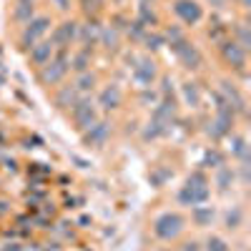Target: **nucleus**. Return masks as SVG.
Listing matches in <instances>:
<instances>
[{
	"instance_id": "39448f33",
	"label": "nucleus",
	"mask_w": 251,
	"mask_h": 251,
	"mask_svg": "<svg viewBox=\"0 0 251 251\" xmlns=\"http://www.w3.org/2000/svg\"><path fill=\"white\" fill-rule=\"evenodd\" d=\"M73 121H75V126L80 131H88L91 126L98 121V113L91 106V100H75L73 103Z\"/></svg>"
},
{
	"instance_id": "72a5a7b5",
	"label": "nucleus",
	"mask_w": 251,
	"mask_h": 251,
	"mask_svg": "<svg viewBox=\"0 0 251 251\" xmlns=\"http://www.w3.org/2000/svg\"><path fill=\"white\" fill-rule=\"evenodd\" d=\"M183 251H199V244H194V241H191V244H186Z\"/></svg>"
},
{
	"instance_id": "412c9836",
	"label": "nucleus",
	"mask_w": 251,
	"mask_h": 251,
	"mask_svg": "<svg viewBox=\"0 0 251 251\" xmlns=\"http://www.w3.org/2000/svg\"><path fill=\"white\" fill-rule=\"evenodd\" d=\"M73 103H75V88H66V91L58 93V106L60 108H68Z\"/></svg>"
},
{
	"instance_id": "f257e3e1",
	"label": "nucleus",
	"mask_w": 251,
	"mask_h": 251,
	"mask_svg": "<svg viewBox=\"0 0 251 251\" xmlns=\"http://www.w3.org/2000/svg\"><path fill=\"white\" fill-rule=\"evenodd\" d=\"M208 181H206V176L203 174H191L188 176V181H186V186L178 191V201L183 203V206H201V203H206L208 201Z\"/></svg>"
},
{
	"instance_id": "4468645a",
	"label": "nucleus",
	"mask_w": 251,
	"mask_h": 251,
	"mask_svg": "<svg viewBox=\"0 0 251 251\" xmlns=\"http://www.w3.org/2000/svg\"><path fill=\"white\" fill-rule=\"evenodd\" d=\"M221 91L226 93V100H228V106H231V108H236V111H244V98L239 96V91L231 86V83H221Z\"/></svg>"
},
{
	"instance_id": "6ab92c4d",
	"label": "nucleus",
	"mask_w": 251,
	"mask_h": 251,
	"mask_svg": "<svg viewBox=\"0 0 251 251\" xmlns=\"http://www.w3.org/2000/svg\"><path fill=\"white\" fill-rule=\"evenodd\" d=\"M194 219H196V224H199V226L211 224L214 211H211V208H203V206H194Z\"/></svg>"
},
{
	"instance_id": "bb28decb",
	"label": "nucleus",
	"mask_w": 251,
	"mask_h": 251,
	"mask_svg": "<svg viewBox=\"0 0 251 251\" xmlns=\"http://www.w3.org/2000/svg\"><path fill=\"white\" fill-rule=\"evenodd\" d=\"M239 224H241V208H234V214L226 216V226L228 228H239Z\"/></svg>"
},
{
	"instance_id": "cd10ccee",
	"label": "nucleus",
	"mask_w": 251,
	"mask_h": 251,
	"mask_svg": "<svg viewBox=\"0 0 251 251\" xmlns=\"http://www.w3.org/2000/svg\"><path fill=\"white\" fill-rule=\"evenodd\" d=\"M228 183H231V171H228V169H221V171H219V186H221V191H226Z\"/></svg>"
},
{
	"instance_id": "7c9ffc66",
	"label": "nucleus",
	"mask_w": 251,
	"mask_h": 251,
	"mask_svg": "<svg viewBox=\"0 0 251 251\" xmlns=\"http://www.w3.org/2000/svg\"><path fill=\"white\" fill-rule=\"evenodd\" d=\"M234 153L236 156H246V143H244V138H234Z\"/></svg>"
},
{
	"instance_id": "a878e982",
	"label": "nucleus",
	"mask_w": 251,
	"mask_h": 251,
	"mask_svg": "<svg viewBox=\"0 0 251 251\" xmlns=\"http://www.w3.org/2000/svg\"><path fill=\"white\" fill-rule=\"evenodd\" d=\"M100 40L106 43V48H116L118 35H116V30H103V33H100Z\"/></svg>"
},
{
	"instance_id": "f03ea898",
	"label": "nucleus",
	"mask_w": 251,
	"mask_h": 251,
	"mask_svg": "<svg viewBox=\"0 0 251 251\" xmlns=\"http://www.w3.org/2000/svg\"><path fill=\"white\" fill-rule=\"evenodd\" d=\"M153 231H156L158 239L171 241V239H176V236L183 231V219H181L178 214H174V211H166V214H161V216L153 221Z\"/></svg>"
},
{
	"instance_id": "9b49d317",
	"label": "nucleus",
	"mask_w": 251,
	"mask_h": 251,
	"mask_svg": "<svg viewBox=\"0 0 251 251\" xmlns=\"http://www.w3.org/2000/svg\"><path fill=\"white\" fill-rule=\"evenodd\" d=\"M121 100H123L121 88H118V86H106V88L100 91V96H98V106H100L103 111H113V108L121 106Z\"/></svg>"
},
{
	"instance_id": "473e14b6",
	"label": "nucleus",
	"mask_w": 251,
	"mask_h": 251,
	"mask_svg": "<svg viewBox=\"0 0 251 251\" xmlns=\"http://www.w3.org/2000/svg\"><path fill=\"white\" fill-rule=\"evenodd\" d=\"M53 3H55L58 10H68L71 8V0H53Z\"/></svg>"
},
{
	"instance_id": "f3484780",
	"label": "nucleus",
	"mask_w": 251,
	"mask_h": 251,
	"mask_svg": "<svg viewBox=\"0 0 251 251\" xmlns=\"http://www.w3.org/2000/svg\"><path fill=\"white\" fill-rule=\"evenodd\" d=\"M93 86H96V75H93V73H83V75L78 78V83H75V91L88 93V91H93Z\"/></svg>"
},
{
	"instance_id": "423d86ee",
	"label": "nucleus",
	"mask_w": 251,
	"mask_h": 251,
	"mask_svg": "<svg viewBox=\"0 0 251 251\" xmlns=\"http://www.w3.org/2000/svg\"><path fill=\"white\" fill-rule=\"evenodd\" d=\"M171 48L176 50V55L181 58V63L186 68H199L201 66V53L196 50V46H191L186 38H178L171 43Z\"/></svg>"
},
{
	"instance_id": "dca6fc26",
	"label": "nucleus",
	"mask_w": 251,
	"mask_h": 251,
	"mask_svg": "<svg viewBox=\"0 0 251 251\" xmlns=\"http://www.w3.org/2000/svg\"><path fill=\"white\" fill-rule=\"evenodd\" d=\"M98 38H100V28H98L96 23H88L86 28H83V33H80V40H83L86 46H91L93 40H98Z\"/></svg>"
},
{
	"instance_id": "aec40b11",
	"label": "nucleus",
	"mask_w": 251,
	"mask_h": 251,
	"mask_svg": "<svg viewBox=\"0 0 251 251\" xmlns=\"http://www.w3.org/2000/svg\"><path fill=\"white\" fill-rule=\"evenodd\" d=\"M88 66H91V58H88V50H80L75 58H73V68L78 71V73H86L88 71Z\"/></svg>"
},
{
	"instance_id": "c9c22d12",
	"label": "nucleus",
	"mask_w": 251,
	"mask_h": 251,
	"mask_svg": "<svg viewBox=\"0 0 251 251\" xmlns=\"http://www.w3.org/2000/svg\"><path fill=\"white\" fill-rule=\"evenodd\" d=\"M23 3H33V0H23Z\"/></svg>"
},
{
	"instance_id": "9d476101",
	"label": "nucleus",
	"mask_w": 251,
	"mask_h": 251,
	"mask_svg": "<svg viewBox=\"0 0 251 251\" xmlns=\"http://www.w3.org/2000/svg\"><path fill=\"white\" fill-rule=\"evenodd\" d=\"M108 133H111V126H108L106 121H96L91 128L86 131V143H88V146H96V149H100V146L106 143Z\"/></svg>"
},
{
	"instance_id": "5701e85b",
	"label": "nucleus",
	"mask_w": 251,
	"mask_h": 251,
	"mask_svg": "<svg viewBox=\"0 0 251 251\" xmlns=\"http://www.w3.org/2000/svg\"><path fill=\"white\" fill-rule=\"evenodd\" d=\"M236 38H239L236 43H239V46H241L244 50H246V48L251 46V35H249V28H246L244 23H239V25H236Z\"/></svg>"
},
{
	"instance_id": "7ed1b4c3",
	"label": "nucleus",
	"mask_w": 251,
	"mask_h": 251,
	"mask_svg": "<svg viewBox=\"0 0 251 251\" xmlns=\"http://www.w3.org/2000/svg\"><path fill=\"white\" fill-rule=\"evenodd\" d=\"M68 68H71V60H68V55L66 53H58L55 58H50L46 66H43V71H40V80L43 83H58V80H63V75L68 73Z\"/></svg>"
},
{
	"instance_id": "a211bd4d",
	"label": "nucleus",
	"mask_w": 251,
	"mask_h": 251,
	"mask_svg": "<svg viewBox=\"0 0 251 251\" xmlns=\"http://www.w3.org/2000/svg\"><path fill=\"white\" fill-rule=\"evenodd\" d=\"M15 18L20 20V23H28V20L33 18V3H23V0H20L18 8H15Z\"/></svg>"
},
{
	"instance_id": "2eb2a0df",
	"label": "nucleus",
	"mask_w": 251,
	"mask_h": 251,
	"mask_svg": "<svg viewBox=\"0 0 251 251\" xmlns=\"http://www.w3.org/2000/svg\"><path fill=\"white\" fill-rule=\"evenodd\" d=\"M166 131H169V121H161V118H156L153 116V121L149 123V128H146V138H158V136H163Z\"/></svg>"
},
{
	"instance_id": "6e6552de",
	"label": "nucleus",
	"mask_w": 251,
	"mask_h": 251,
	"mask_svg": "<svg viewBox=\"0 0 251 251\" xmlns=\"http://www.w3.org/2000/svg\"><path fill=\"white\" fill-rule=\"evenodd\" d=\"M221 55H224V60L228 63V66L236 68V71H241L246 66V50L236 43V40H226V43H221Z\"/></svg>"
},
{
	"instance_id": "f8f14e48",
	"label": "nucleus",
	"mask_w": 251,
	"mask_h": 251,
	"mask_svg": "<svg viewBox=\"0 0 251 251\" xmlns=\"http://www.w3.org/2000/svg\"><path fill=\"white\" fill-rule=\"evenodd\" d=\"M133 78H136V83H138V86H151V83H153V78H156V66H153V63L151 60H138V66H136V71H133Z\"/></svg>"
},
{
	"instance_id": "20e7f679",
	"label": "nucleus",
	"mask_w": 251,
	"mask_h": 251,
	"mask_svg": "<svg viewBox=\"0 0 251 251\" xmlns=\"http://www.w3.org/2000/svg\"><path fill=\"white\" fill-rule=\"evenodd\" d=\"M48 30H50V18H46V15L30 18L28 23H25V30H23V46L25 48H33Z\"/></svg>"
},
{
	"instance_id": "b1692460",
	"label": "nucleus",
	"mask_w": 251,
	"mask_h": 251,
	"mask_svg": "<svg viewBox=\"0 0 251 251\" xmlns=\"http://www.w3.org/2000/svg\"><path fill=\"white\" fill-rule=\"evenodd\" d=\"M206 251H228V244L224 239H219V236H211L208 244H206Z\"/></svg>"
},
{
	"instance_id": "f704fd0d",
	"label": "nucleus",
	"mask_w": 251,
	"mask_h": 251,
	"mask_svg": "<svg viewBox=\"0 0 251 251\" xmlns=\"http://www.w3.org/2000/svg\"><path fill=\"white\" fill-rule=\"evenodd\" d=\"M214 3H216V8H224V3H226V0H214Z\"/></svg>"
},
{
	"instance_id": "393cba45",
	"label": "nucleus",
	"mask_w": 251,
	"mask_h": 251,
	"mask_svg": "<svg viewBox=\"0 0 251 251\" xmlns=\"http://www.w3.org/2000/svg\"><path fill=\"white\" fill-rule=\"evenodd\" d=\"M80 5H83V10H86L88 15H96L103 8V0H80Z\"/></svg>"
},
{
	"instance_id": "2f4dec72",
	"label": "nucleus",
	"mask_w": 251,
	"mask_h": 251,
	"mask_svg": "<svg viewBox=\"0 0 251 251\" xmlns=\"http://www.w3.org/2000/svg\"><path fill=\"white\" fill-rule=\"evenodd\" d=\"M203 163H216V166H221V156H219L216 151H214V153H206Z\"/></svg>"
},
{
	"instance_id": "c756f323",
	"label": "nucleus",
	"mask_w": 251,
	"mask_h": 251,
	"mask_svg": "<svg viewBox=\"0 0 251 251\" xmlns=\"http://www.w3.org/2000/svg\"><path fill=\"white\" fill-rule=\"evenodd\" d=\"M141 23L146 25V23H156V15H153V10H149V5H141Z\"/></svg>"
},
{
	"instance_id": "0eeeda50",
	"label": "nucleus",
	"mask_w": 251,
	"mask_h": 251,
	"mask_svg": "<svg viewBox=\"0 0 251 251\" xmlns=\"http://www.w3.org/2000/svg\"><path fill=\"white\" fill-rule=\"evenodd\" d=\"M174 13L183 20L186 25H196L199 20L203 18V10L196 0H176L174 3Z\"/></svg>"
},
{
	"instance_id": "4be33fe9",
	"label": "nucleus",
	"mask_w": 251,
	"mask_h": 251,
	"mask_svg": "<svg viewBox=\"0 0 251 251\" xmlns=\"http://www.w3.org/2000/svg\"><path fill=\"white\" fill-rule=\"evenodd\" d=\"M183 98L191 103V106H199V88H196V83H183Z\"/></svg>"
},
{
	"instance_id": "ddd939ff",
	"label": "nucleus",
	"mask_w": 251,
	"mask_h": 251,
	"mask_svg": "<svg viewBox=\"0 0 251 251\" xmlns=\"http://www.w3.org/2000/svg\"><path fill=\"white\" fill-rule=\"evenodd\" d=\"M53 43H50V40H40V43H35L33 48H30V60L35 63V66H40V68H43L46 66V63L53 58Z\"/></svg>"
},
{
	"instance_id": "1a4fd4ad",
	"label": "nucleus",
	"mask_w": 251,
	"mask_h": 251,
	"mask_svg": "<svg viewBox=\"0 0 251 251\" xmlns=\"http://www.w3.org/2000/svg\"><path fill=\"white\" fill-rule=\"evenodd\" d=\"M75 35H78V25L73 23V20H68V23H60L53 30L50 43L58 46V48H66V46H71V40H75Z\"/></svg>"
},
{
	"instance_id": "c85d7f7f",
	"label": "nucleus",
	"mask_w": 251,
	"mask_h": 251,
	"mask_svg": "<svg viewBox=\"0 0 251 251\" xmlns=\"http://www.w3.org/2000/svg\"><path fill=\"white\" fill-rule=\"evenodd\" d=\"M146 46H149L151 50L163 48V35H149V38H146Z\"/></svg>"
}]
</instances>
